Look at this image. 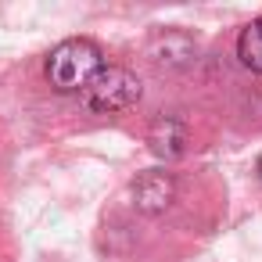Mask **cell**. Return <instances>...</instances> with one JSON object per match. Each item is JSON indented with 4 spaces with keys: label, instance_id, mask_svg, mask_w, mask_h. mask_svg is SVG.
Returning a JSON list of instances; mask_svg holds the SVG:
<instances>
[{
    "label": "cell",
    "instance_id": "4",
    "mask_svg": "<svg viewBox=\"0 0 262 262\" xmlns=\"http://www.w3.org/2000/svg\"><path fill=\"white\" fill-rule=\"evenodd\" d=\"M147 144H151V151H155L158 158H165V162L180 158V155L187 151V144H190L187 122H183L180 115H162V119H155L151 129H147Z\"/></svg>",
    "mask_w": 262,
    "mask_h": 262
},
{
    "label": "cell",
    "instance_id": "6",
    "mask_svg": "<svg viewBox=\"0 0 262 262\" xmlns=\"http://www.w3.org/2000/svg\"><path fill=\"white\" fill-rule=\"evenodd\" d=\"M237 58H241L244 69H251V72L262 76V18H255V22H248L241 29V36H237Z\"/></svg>",
    "mask_w": 262,
    "mask_h": 262
},
{
    "label": "cell",
    "instance_id": "3",
    "mask_svg": "<svg viewBox=\"0 0 262 262\" xmlns=\"http://www.w3.org/2000/svg\"><path fill=\"white\" fill-rule=\"evenodd\" d=\"M176 198V176L165 169H151L133 183V208L144 215H162Z\"/></svg>",
    "mask_w": 262,
    "mask_h": 262
},
{
    "label": "cell",
    "instance_id": "5",
    "mask_svg": "<svg viewBox=\"0 0 262 262\" xmlns=\"http://www.w3.org/2000/svg\"><path fill=\"white\" fill-rule=\"evenodd\" d=\"M147 54H151V61H155V65H165V69H183V65H190V61H194L198 43H194L183 29H165V33H158V36L151 40Z\"/></svg>",
    "mask_w": 262,
    "mask_h": 262
},
{
    "label": "cell",
    "instance_id": "2",
    "mask_svg": "<svg viewBox=\"0 0 262 262\" xmlns=\"http://www.w3.org/2000/svg\"><path fill=\"white\" fill-rule=\"evenodd\" d=\"M140 94H144V86H140V79H137L129 69L104 65V69L90 79V86L83 90V101H86V108H90V112L115 115V112L133 108V104L140 101Z\"/></svg>",
    "mask_w": 262,
    "mask_h": 262
},
{
    "label": "cell",
    "instance_id": "1",
    "mask_svg": "<svg viewBox=\"0 0 262 262\" xmlns=\"http://www.w3.org/2000/svg\"><path fill=\"white\" fill-rule=\"evenodd\" d=\"M104 69V51L94 40H61L51 54H47V83L58 94H83L90 86V79Z\"/></svg>",
    "mask_w": 262,
    "mask_h": 262
}]
</instances>
